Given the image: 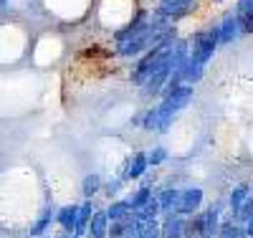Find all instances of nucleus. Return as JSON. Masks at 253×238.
Masks as SVG:
<instances>
[{
  "label": "nucleus",
  "instance_id": "nucleus-3",
  "mask_svg": "<svg viewBox=\"0 0 253 238\" xmlns=\"http://www.w3.org/2000/svg\"><path fill=\"white\" fill-rule=\"evenodd\" d=\"M205 208V190L200 185H187V188H180V200H177V213L190 218Z\"/></svg>",
  "mask_w": 253,
  "mask_h": 238
},
{
  "label": "nucleus",
  "instance_id": "nucleus-24",
  "mask_svg": "<svg viewBox=\"0 0 253 238\" xmlns=\"http://www.w3.org/2000/svg\"><path fill=\"white\" fill-rule=\"evenodd\" d=\"M51 238H71L69 233H58V236H51Z\"/></svg>",
  "mask_w": 253,
  "mask_h": 238
},
{
  "label": "nucleus",
  "instance_id": "nucleus-17",
  "mask_svg": "<svg viewBox=\"0 0 253 238\" xmlns=\"http://www.w3.org/2000/svg\"><path fill=\"white\" fill-rule=\"evenodd\" d=\"M126 185H129V183H126L122 175L107 178V180H104V188H101V195L107 198V203H109V200H114V198H122V192L126 190Z\"/></svg>",
  "mask_w": 253,
  "mask_h": 238
},
{
  "label": "nucleus",
  "instance_id": "nucleus-13",
  "mask_svg": "<svg viewBox=\"0 0 253 238\" xmlns=\"http://www.w3.org/2000/svg\"><path fill=\"white\" fill-rule=\"evenodd\" d=\"M96 213V205H94V200H81L79 203V215H76V233L74 236H86V228H89V223H91V215Z\"/></svg>",
  "mask_w": 253,
  "mask_h": 238
},
{
  "label": "nucleus",
  "instance_id": "nucleus-16",
  "mask_svg": "<svg viewBox=\"0 0 253 238\" xmlns=\"http://www.w3.org/2000/svg\"><path fill=\"white\" fill-rule=\"evenodd\" d=\"M215 238H248V236H246V228H243L236 218H230L228 210H225L223 223H220V228H218V236H215Z\"/></svg>",
  "mask_w": 253,
  "mask_h": 238
},
{
  "label": "nucleus",
  "instance_id": "nucleus-11",
  "mask_svg": "<svg viewBox=\"0 0 253 238\" xmlns=\"http://www.w3.org/2000/svg\"><path fill=\"white\" fill-rule=\"evenodd\" d=\"M109 215L104 208H96V213L91 215V223L86 228V236L84 238H109Z\"/></svg>",
  "mask_w": 253,
  "mask_h": 238
},
{
  "label": "nucleus",
  "instance_id": "nucleus-26",
  "mask_svg": "<svg viewBox=\"0 0 253 238\" xmlns=\"http://www.w3.org/2000/svg\"><path fill=\"white\" fill-rule=\"evenodd\" d=\"M71 238H81V236H71Z\"/></svg>",
  "mask_w": 253,
  "mask_h": 238
},
{
  "label": "nucleus",
  "instance_id": "nucleus-6",
  "mask_svg": "<svg viewBox=\"0 0 253 238\" xmlns=\"http://www.w3.org/2000/svg\"><path fill=\"white\" fill-rule=\"evenodd\" d=\"M251 198H253L251 183H236L233 188H230L228 198H225V210H228V215H236V213H238Z\"/></svg>",
  "mask_w": 253,
  "mask_h": 238
},
{
  "label": "nucleus",
  "instance_id": "nucleus-18",
  "mask_svg": "<svg viewBox=\"0 0 253 238\" xmlns=\"http://www.w3.org/2000/svg\"><path fill=\"white\" fill-rule=\"evenodd\" d=\"M51 223H56V210H53V205L43 208V213H41L38 218L31 223V236H46V231L51 228Z\"/></svg>",
  "mask_w": 253,
  "mask_h": 238
},
{
  "label": "nucleus",
  "instance_id": "nucleus-23",
  "mask_svg": "<svg viewBox=\"0 0 253 238\" xmlns=\"http://www.w3.org/2000/svg\"><path fill=\"white\" fill-rule=\"evenodd\" d=\"M243 228H246V236H248V238H253V215H251V218L243 223Z\"/></svg>",
  "mask_w": 253,
  "mask_h": 238
},
{
  "label": "nucleus",
  "instance_id": "nucleus-1",
  "mask_svg": "<svg viewBox=\"0 0 253 238\" xmlns=\"http://www.w3.org/2000/svg\"><path fill=\"white\" fill-rule=\"evenodd\" d=\"M187 43H190V61L200 63V66H210L213 58H215V53H218V48H220L215 23L195 28L193 33L187 36Z\"/></svg>",
  "mask_w": 253,
  "mask_h": 238
},
{
  "label": "nucleus",
  "instance_id": "nucleus-4",
  "mask_svg": "<svg viewBox=\"0 0 253 238\" xmlns=\"http://www.w3.org/2000/svg\"><path fill=\"white\" fill-rule=\"evenodd\" d=\"M147 172H150V162H147V149H134L132 155H126L124 165H122V172L119 175L126 180V183H139Z\"/></svg>",
  "mask_w": 253,
  "mask_h": 238
},
{
  "label": "nucleus",
  "instance_id": "nucleus-25",
  "mask_svg": "<svg viewBox=\"0 0 253 238\" xmlns=\"http://www.w3.org/2000/svg\"><path fill=\"white\" fill-rule=\"evenodd\" d=\"M213 3H218V5H220V3H225V0H213Z\"/></svg>",
  "mask_w": 253,
  "mask_h": 238
},
{
  "label": "nucleus",
  "instance_id": "nucleus-27",
  "mask_svg": "<svg viewBox=\"0 0 253 238\" xmlns=\"http://www.w3.org/2000/svg\"><path fill=\"white\" fill-rule=\"evenodd\" d=\"M251 3H253V0H251Z\"/></svg>",
  "mask_w": 253,
  "mask_h": 238
},
{
  "label": "nucleus",
  "instance_id": "nucleus-5",
  "mask_svg": "<svg viewBox=\"0 0 253 238\" xmlns=\"http://www.w3.org/2000/svg\"><path fill=\"white\" fill-rule=\"evenodd\" d=\"M215 31H218V43H220V46H233V43H238L243 38L241 26H238V18H236L233 10L223 13V18L215 23Z\"/></svg>",
  "mask_w": 253,
  "mask_h": 238
},
{
  "label": "nucleus",
  "instance_id": "nucleus-7",
  "mask_svg": "<svg viewBox=\"0 0 253 238\" xmlns=\"http://www.w3.org/2000/svg\"><path fill=\"white\" fill-rule=\"evenodd\" d=\"M104 210H107L112 223L114 221H129V218H134V208H132V203H129V198H126V195L109 200L107 205H104Z\"/></svg>",
  "mask_w": 253,
  "mask_h": 238
},
{
  "label": "nucleus",
  "instance_id": "nucleus-8",
  "mask_svg": "<svg viewBox=\"0 0 253 238\" xmlns=\"http://www.w3.org/2000/svg\"><path fill=\"white\" fill-rule=\"evenodd\" d=\"M76 215H79V203L61 205V208L56 210V226H58L63 233L74 236V233H76Z\"/></svg>",
  "mask_w": 253,
  "mask_h": 238
},
{
  "label": "nucleus",
  "instance_id": "nucleus-10",
  "mask_svg": "<svg viewBox=\"0 0 253 238\" xmlns=\"http://www.w3.org/2000/svg\"><path fill=\"white\" fill-rule=\"evenodd\" d=\"M233 13L238 18V26H241L243 38L246 36H253V3H251V0H236Z\"/></svg>",
  "mask_w": 253,
  "mask_h": 238
},
{
  "label": "nucleus",
  "instance_id": "nucleus-19",
  "mask_svg": "<svg viewBox=\"0 0 253 238\" xmlns=\"http://www.w3.org/2000/svg\"><path fill=\"white\" fill-rule=\"evenodd\" d=\"M205 71H208V66H200V63H195V61H187L185 66L180 69L182 81L190 84V86H198V84L205 79Z\"/></svg>",
  "mask_w": 253,
  "mask_h": 238
},
{
  "label": "nucleus",
  "instance_id": "nucleus-15",
  "mask_svg": "<svg viewBox=\"0 0 253 238\" xmlns=\"http://www.w3.org/2000/svg\"><path fill=\"white\" fill-rule=\"evenodd\" d=\"M137 228H139L137 218L114 221V223H109V238H137Z\"/></svg>",
  "mask_w": 253,
  "mask_h": 238
},
{
  "label": "nucleus",
  "instance_id": "nucleus-9",
  "mask_svg": "<svg viewBox=\"0 0 253 238\" xmlns=\"http://www.w3.org/2000/svg\"><path fill=\"white\" fill-rule=\"evenodd\" d=\"M185 215L180 213H170V215H162L160 226H162V238H185Z\"/></svg>",
  "mask_w": 253,
  "mask_h": 238
},
{
  "label": "nucleus",
  "instance_id": "nucleus-14",
  "mask_svg": "<svg viewBox=\"0 0 253 238\" xmlns=\"http://www.w3.org/2000/svg\"><path fill=\"white\" fill-rule=\"evenodd\" d=\"M101 188H104V178L99 172H89V175H84L81 180V195L84 200H94L96 195H101Z\"/></svg>",
  "mask_w": 253,
  "mask_h": 238
},
{
  "label": "nucleus",
  "instance_id": "nucleus-20",
  "mask_svg": "<svg viewBox=\"0 0 253 238\" xmlns=\"http://www.w3.org/2000/svg\"><path fill=\"white\" fill-rule=\"evenodd\" d=\"M157 127H160V106L155 101V104H150V106H144V109H142V124H139V129L157 135Z\"/></svg>",
  "mask_w": 253,
  "mask_h": 238
},
{
  "label": "nucleus",
  "instance_id": "nucleus-22",
  "mask_svg": "<svg viewBox=\"0 0 253 238\" xmlns=\"http://www.w3.org/2000/svg\"><path fill=\"white\" fill-rule=\"evenodd\" d=\"M160 106V104H157ZM175 119H177V114H172V112H167V109H162L160 106V127H157V135H167L172 129V124H175Z\"/></svg>",
  "mask_w": 253,
  "mask_h": 238
},
{
  "label": "nucleus",
  "instance_id": "nucleus-12",
  "mask_svg": "<svg viewBox=\"0 0 253 238\" xmlns=\"http://www.w3.org/2000/svg\"><path fill=\"white\" fill-rule=\"evenodd\" d=\"M157 200H160V210H162V215L177 213L180 188H175V185H165V188H157Z\"/></svg>",
  "mask_w": 253,
  "mask_h": 238
},
{
  "label": "nucleus",
  "instance_id": "nucleus-21",
  "mask_svg": "<svg viewBox=\"0 0 253 238\" xmlns=\"http://www.w3.org/2000/svg\"><path fill=\"white\" fill-rule=\"evenodd\" d=\"M167 160H170V149H167L165 144H155V147L147 149V162H150V170L162 167Z\"/></svg>",
  "mask_w": 253,
  "mask_h": 238
},
{
  "label": "nucleus",
  "instance_id": "nucleus-2",
  "mask_svg": "<svg viewBox=\"0 0 253 238\" xmlns=\"http://www.w3.org/2000/svg\"><path fill=\"white\" fill-rule=\"evenodd\" d=\"M193 99H195V86L180 84V86H175V89H165L162 96L157 99V104L162 106V109H167V112L180 114V112H185L187 106L193 104Z\"/></svg>",
  "mask_w": 253,
  "mask_h": 238
}]
</instances>
